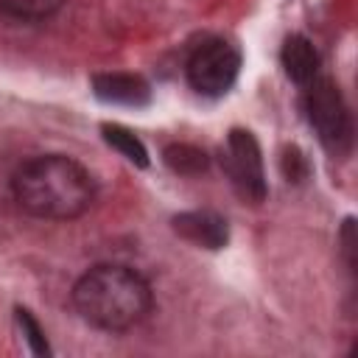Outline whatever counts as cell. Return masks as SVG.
<instances>
[{"label": "cell", "instance_id": "1", "mask_svg": "<svg viewBox=\"0 0 358 358\" xmlns=\"http://www.w3.org/2000/svg\"><path fill=\"white\" fill-rule=\"evenodd\" d=\"M11 196L34 218L73 221L95 201L92 173L64 154H39L25 159L11 176Z\"/></svg>", "mask_w": 358, "mask_h": 358}, {"label": "cell", "instance_id": "2", "mask_svg": "<svg viewBox=\"0 0 358 358\" xmlns=\"http://www.w3.org/2000/svg\"><path fill=\"white\" fill-rule=\"evenodd\" d=\"M148 280L123 263H98L73 285L76 313L95 330L123 333L140 324L151 310Z\"/></svg>", "mask_w": 358, "mask_h": 358}, {"label": "cell", "instance_id": "3", "mask_svg": "<svg viewBox=\"0 0 358 358\" xmlns=\"http://www.w3.org/2000/svg\"><path fill=\"white\" fill-rule=\"evenodd\" d=\"M302 109L319 143L333 157H347L352 151V115L333 78L316 76L310 84H305Z\"/></svg>", "mask_w": 358, "mask_h": 358}, {"label": "cell", "instance_id": "4", "mask_svg": "<svg viewBox=\"0 0 358 358\" xmlns=\"http://www.w3.org/2000/svg\"><path fill=\"white\" fill-rule=\"evenodd\" d=\"M187 84L204 98L227 95L241 76V50L227 39H204L185 64Z\"/></svg>", "mask_w": 358, "mask_h": 358}, {"label": "cell", "instance_id": "5", "mask_svg": "<svg viewBox=\"0 0 358 358\" xmlns=\"http://www.w3.org/2000/svg\"><path fill=\"white\" fill-rule=\"evenodd\" d=\"M221 168L232 185V190L249 201L263 204L268 196L266 168H263V151L249 129H232L227 134V145L221 148Z\"/></svg>", "mask_w": 358, "mask_h": 358}, {"label": "cell", "instance_id": "6", "mask_svg": "<svg viewBox=\"0 0 358 358\" xmlns=\"http://www.w3.org/2000/svg\"><path fill=\"white\" fill-rule=\"evenodd\" d=\"M171 227L179 238L201 246V249H224L229 243V224L224 215L213 210H187L171 218Z\"/></svg>", "mask_w": 358, "mask_h": 358}, {"label": "cell", "instance_id": "7", "mask_svg": "<svg viewBox=\"0 0 358 358\" xmlns=\"http://www.w3.org/2000/svg\"><path fill=\"white\" fill-rule=\"evenodd\" d=\"M92 95L112 106H145L151 103V84L137 73H95Z\"/></svg>", "mask_w": 358, "mask_h": 358}, {"label": "cell", "instance_id": "8", "mask_svg": "<svg viewBox=\"0 0 358 358\" xmlns=\"http://www.w3.org/2000/svg\"><path fill=\"white\" fill-rule=\"evenodd\" d=\"M280 64H282L285 76H288L294 84L305 87V84H310V81L319 76V50H316V45H313L308 36L294 34V36H288V39L282 42Z\"/></svg>", "mask_w": 358, "mask_h": 358}, {"label": "cell", "instance_id": "9", "mask_svg": "<svg viewBox=\"0 0 358 358\" xmlns=\"http://www.w3.org/2000/svg\"><path fill=\"white\" fill-rule=\"evenodd\" d=\"M162 159L179 176H199V173H204L210 168L207 151L193 145V143H168L162 148Z\"/></svg>", "mask_w": 358, "mask_h": 358}, {"label": "cell", "instance_id": "10", "mask_svg": "<svg viewBox=\"0 0 358 358\" xmlns=\"http://www.w3.org/2000/svg\"><path fill=\"white\" fill-rule=\"evenodd\" d=\"M101 134H103L106 145L115 148V151H117L123 159H129L131 165H137V168H145V165H148V148H145L143 140H140L134 131H129L126 126H120V123H103V126H101Z\"/></svg>", "mask_w": 358, "mask_h": 358}, {"label": "cell", "instance_id": "11", "mask_svg": "<svg viewBox=\"0 0 358 358\" xmlns=\"http://www.w3.org/2000/svg\"><path fill=\"white\" fill-rule=\"evenodd\" d=\"M67 0H0V14L17 22H42L62 11Z\"/></svg>", "mask_w": 358, "mask_h": 358}, {"label": "cell", "instance_id": "12", "mask_svg": "<svg viewBox=\"0 0 358 358\" xmlns=\"http://www.w3.org/2000/svg\"><path fill=\"white\" fill-rule=\"evenodd\" d=\"M14 322H17L20 333L25 336V341H28V347H31L34 355H50L45 330L39 327V322L34 319V313H31L28 308H14Z\"/></svg>", "mask_w": 358, "mask_h": 358}, {"label": "cell", "instance_id": "13", "mask_svg": "<svg viewBox=\"0 0 358 358\" xmlns=\"http://www.w3.org/2000/svg\"><path fill=\"white\" fill-rule=\"evenodd\" d=\"M280 168H282V176H285L288 182H302V179L308 176V159H305V154H302L296 145H285V148H282Z\"/></svg>", "mask_w": 358, "mask_h": 358}]
</instances>
